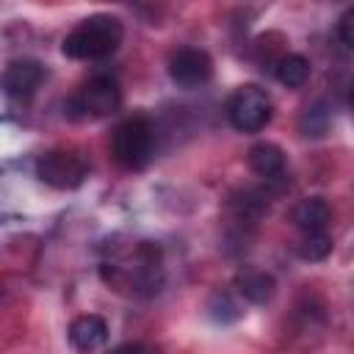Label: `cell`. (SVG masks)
I'll return each mask as SVG.
<instances>
[{
    "label": "cell",
    "mask_w": 354,
    "mask_h": 354,
    "mask_svg": "<svg viewBox=\"0 0 354 354\" xmlns=\"http://www.w3.org/2000/svg\"><path fill=\"white\" fill-rule=\"evenodd\" d=\"M122 22L111 14H94L72 28L64 39V55L75 61H100L119 50L122 44Z\"/></svg>",
    "instance_id": "cell-1"
},
{
    "label": "cell",
    "mask_w": 354,
    "mask_h": 354,
    "mask_svg": "<svg viewBox=\"0 0 354 354\" xmlns=\"http://www.w3.org/2000/svg\"><path fill=\"white\" fill-rule=\"evenodd\" d=\"M155 127L149 119L136 116L116 127L113 133V158L124 169H144L155 155Z\"/></svg>",
    "instance_id": "cell-2"
},
{
    "label": "cell",
    "mask_w": 354,
    "mask_h": 354,
    "mask_svg": "<svg viewBox=\"0 0 354 354\" xmlns=\"http://www.w3.org/2000/svg\"><path fill=\"white\" fill-rule=\"evenodd\" d=\"M227 119L241 133H257L271 122V100L263 88L246 83L227 100Z\"/></svg>",
    "instance_id": "cell-3"
},
{
    "label": "cell",
    "mask_w": 354,
    "mask_h": 354,
    "mask_svg": "<svg viewBox=\"0 0 354 354\" xmlns=\"http://www.w3.org/2000/svg\"><path fill=\"white\" fill-rule=\"evenodd\" d=\"M119 105H122V88L111 75H94L77 88V94L69 102V108L77 116H88V119L111 116L113 111H119Z\"/></svg>",
    "instance_id": "cell-4"
},
{
    "label": "cell",
    "mask_w": 354,
    "mask_h": 354,
    "mask_svg": "<svg viewBox=\"0 0 354 354\" xmlns=\"http://www.w3.org/2000/svg\"><path fill=\"white\" fill-rule=\"evenodd\" d=\"M36 174L53 188H77L88 177V160L75 149H50L39 155Z\"/></svg>",
    "instance_id": "cell-5"
},
{
    "label": "cell",
    "mask_w": 354,
    "mask_h": 354,
    "mask_svg": "<svg viewBox=\"0 0 354 354\" xmlns=\"http://www.w3.org/2000/svg\"><path fill=\"white\" fill-rule=\"evenodd\" d=\"M169 77L180 88H199L213 77V61L199 47H180L169 58Z\"/></svg>",
    "instance_id": "cell-6"
},
{
    "label": "cell",
    "mask_w": 354,
    "mask_h": 354,
    "mask_svg": "<svg viewBox=\"0 0 354 354\" xmlns=\"http://www.w3.org/2000/svg\"><path fill=\"white\" fill-rule=\"evenodd\" d=\"M44 77H47V69L39 61L22 58V61L8 64L6 75H3V88H6V94L11 100L25 102V100H30L39 91V86L44 83Z\"/></svg>",
    "instance_id": "cell-7"
},
{
    "label": "cell",
    "mask_w": 354,
    "mask_h": 354,
    "mask_svg": "<svg viewBox=\"0 0 354 354\" xmlns=\"http://www.w3.org/2000/svg\"><path fill=\"white\" fill-rule=\"evenodd\" d=\"M293 221L304 235L313 232H326L329 221H332V207L326 199L321 196H307L293 207Z\"/></svg>",
    "instance_id": "cell-8"
},
{
    "label": "cell",
    "mask_w": 354,
    "mask_h": 354,
    "mask_svg": "<svg viewBox=\"0 0 354 354\" xmlns=\"http://www.w3.org/2000/svg\"><path fill=\"white\" fill-rule=\"evenodd\" d=\"M108 340V324L100 315H80L69 326V343L77 351H97Z\"/></svg>",
    "instance_id": "cell-9"
},
{
    "label": "cell",
    "mask_w": 354,
    "mask_h": 354,
    "mask_svg": "<svg viewBox=\"0 0 354 354\" xmlns=\"http://www.w3.org/2000/svg\"><path fill=\"white\" fill-rule=\"evenodd\" d=\"M249 166H252L254 174H260L266 180H274L285 171V152L271 141H260L249 149Z\"/></svg>",
    "instance_id": "cell-10"
},
{
    "label": "cell",
    "mask_w": 354,
    "mask_h": 354,
    "mask_svg": "<svg viewBox=\"0 0 354 354\" xmlns=\"http://www.w3.org/2000/svg\"><path fill=\"white\" fill-rule=\"evenodd\" d=\"M238 290L249 301L266 304L274 296V277L266 271H243V274H238Z\"/></svg>",
    "instance_id": "cell-11"
},
{
    "label": "cell",
    "mask_w": 354,
    "mask_h": 354,
    "mask_svg": "<svg viewBox=\"0 0 354 354\" xmlns=\"http://www.w3.org/2000/svg\"><path fill=\"white\" fill-rule=\"evenodd\" d=\"M310 77V61L299 53H288L277 61V80L288 88H299L304 86Z\"/></svg>",
    "instance_id": "cell-12"
},
{
    "label": "cell",
    "mask_w": 354,
    "mask_h": 354,
    "mask_svg": "<svg viewBox=\"0 0 354 354\" xmlns=\"http://www.w3.org/2000/svg\"><path fill=\"white\" fill-rule=\"evenodd\" d=\"M326 127H329V111H326L324 105L307 108V111L301 113V119H299V130H301L304 136H324Z\"/></svg>",
    "instance_id": "cell-13"
},
{
    "label": "cell",
    "mask_w": 354,
    "mask_h": 354,
    "mask_svg": "<svg viewBox=\"0 0 354 354\" xmlns=\"http://www.w3.org/2000/svg\"><path fill=\"white\" fill-rule=\"evenodd\" d=\"M329 252H332V238H329L326 232L304 235V241L299 243V254H301L304 260H324Z\"/></svg>",
    "instance_id": "cell-14"
},
{
    "label": "cell",
    "mask_w": 354,
    "mask_h": 354,
    "mask_svg": "<svg viewBox=\"0 0 354 354\" xmlns=\"http://www.w3.org/2000/svg\"><path fill=\"white\" fill-rule=\"evenodd\" d=\"M207 310H210V315H213L216 321H235V318L241 315L238 304H235V301H232L227 293H216V296L210 299Z\"/></svg>",
    "instance_id": "cell-15"
},
{
    "label": "cell",
    "mask_w": 354,
    "mask_h": 354,
    "mask_svg": "<svg viewBox=\"0 0 354 354\" xmlns=\"http://www.w3.org/2000/svg\"><path fill=\"white\" fill-rule=\"evenodd\" d=\"M337 36H340V41H343L346 47L354 50V8L343 11V17H340V22H337Z\"/></svg>",
    "instance_id": "cell-16"
},
{
    "label": "cell",
    "mask_w": 354,
    "mask_h": 354,
    "mask_svg": "<svg viewBox=\"0 0 354 354\" xmlns=\"http://www.w3.org/2000/svg\"><path fill=\"white\" fill-rule=\"evenodd\" d=\"M111 354H158V348L149 343H122Z\"/></svg>",
    "instance_id": "cell-17"
},
{
    "label": "cell",
    "mask_w": 354,
    "mask_h": 354,
    "mask_svg": "<svg viewBox=\"0 0 354 354\" xmlns=\"http://www.w3.org/2000/svg\"><path fill=\"white\" fill-rule=\"evenodd\" d=\"M351 102H354V88H351Z\"/></svg>",
    "instance_id": "cell-18"
}]
</instances>
